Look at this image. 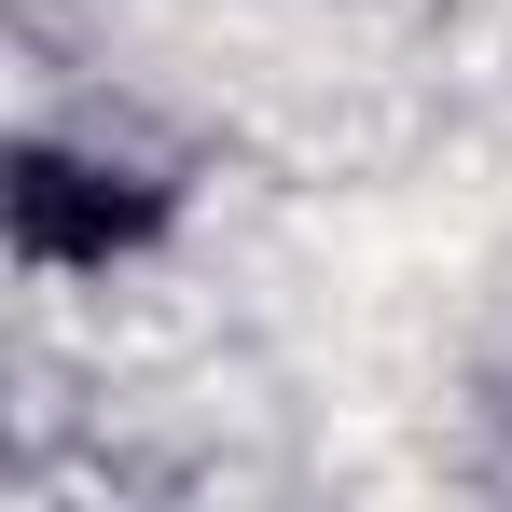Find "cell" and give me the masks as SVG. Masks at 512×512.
I'll use <instances>...</instances> for the list:
<instances>
[{
    "label": "cell",
    "mask_w": 512,
    "mask_h": 512,
    "mask_svg": "<svg viewBox=\"0 0 512 512\" xmlns=\"http://www.w3.org/2000/svg\"><path fill=\"white\" fill-rule=\"evenodd\" d=\"M0 222H14V263H125V250L167 236V194L125 180V167H84L56 139H28L0 167Z\"/></svg>",
    "instance_id": "6da1fadb"
}]
</instances>
